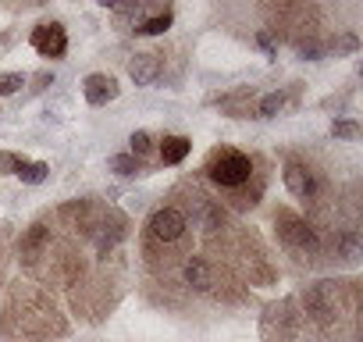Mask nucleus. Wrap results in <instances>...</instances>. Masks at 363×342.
Returning <instances> with one entry per match:
<instances>
[{
	"label": "nucleus",
	"instance_id": "18",
	"mask_svg": "<svg viewBox=\"0 0 363 342\" xmlns=\"http://www.w3.org/2000/svg\"><path fill=\"white\" fill-rule=\"evenodd\" d=\"M22 86H26V75H18V72H4V75H0V96H11Z\"/></svg>",
	"mask_w": 363,
	"mask_h": 342
},
{
	"label": "nucleus",
	"instance_id": "2",
	"mask_svg": "<svg viewBox=\"0 0 363 342\" xmlns=\"http://www.w3.org/2000/svg\"><path fill=\"white\" fill-rule=\"evenodd\" d=\"M278 221H281V225H278V228H281V239H285L292 250H299V253H310V257L320 250V243H317V232H313L306 221H299V218H292V214H281Z\"/></svg>",
	"mask_w": 363,
	"mask_h": 342
},
{
	"label": "nucleus",
	"instance_id": "1",
	"mask_svg": "<svg viewBox=\"0 0 363 342\" xmlns=\"http://www.w3.org/2000/svg\"><path fill=\"white\" fill-rule=\"evenodd\" d=\"M250 175H253V160L246 153H239V150H225L211 164V179L218 186H225V189H235V186L250 182Z\"/></svg>",
	"mask_w": 363,
	"mask_h": 342
},
{
	"label": "nucleus",
	"instance_id": "4",
	"mask_svg": "<svg viewBox=\"0 0 363 342\" xmlns=\"http://www.w3.org/2000/svg\"><path fill=\"white\" fill-rule=\"evenodd\" d=\"M189 225H186V214H182L178 207H160L153 218H150V232L157 236V239H164V243H174V239H182V232H186Z\"/></svg>",
	"mask_w": 363,
	"mask_h": 342
},
{
	"label": "nucleus",
	"instance_id": "5",
	"mask_svg": "<svg viewBox=\"0 0 363 342\" xmlns=\"http://www.w3.org/2000/svg\"><path fill=\"white\" fill-rule=\"evenodd\" d=\"M303 307H306V314H310L313 321H320V324H331V321H335V299H331V282H320V285L306 289V292H303Z\"/></svg>",
	"mask_w": 363,
	"mask_h": 342
},
{
	"label": "nucleus",
	"instance_id": "17",
	"mask_svg": "<svg viewBox=\"0 0 363 342\" xmlns=\"http://www.w3.org/2000/svg\"><path fill=\"white\" fill-rule=\"evenodd\" d=\"M128 146H132V157L139 160V157H146L153 150V139H150V132H132L128 136Z\"/></svg>",
	"mask_w": 363,
	"mask_h": 342
},
{
	"label": "nucleus",
	"instance_id": "20",
	"mask_svg": "<svg viewBox=\"0 0 363 342\" xmlns=\"http://www.w3.org/2000/svg\"><path fill=\"white\" fill-rule=\"evenodd\" d=\"M359 50V40L352 36V33H345V36H338V40H331V54L338 57V54H356Z\"/></svg>",
	"mask_w": 363,
	"mask_h": 342
},
{
	"label": "nucleus",
	"instance_id": "22",
	"mask_svg": "<svg viewBox=\"0 0 363 342\" xmlns=\"http://www.w3.org/2000/svg\"><path fill=\"white\" fill-rule=\"evenodd\" d=\"M18 167H22V157L18 153L0 150V171H4V175H18Z\"/></svg>",
	"mask_w": 363,
	"mask_h": 342
},
{
	"label": "nucleus",
	"instance_id": "14",
	"mask_svg": "<svg viewBox=\"0 0 363 342\" xmlns=\"http://www.w3.org/2000/svg\"><path fill=\"white\" fill-rule=\"evenodd\" d=\"M171 11H164V15H157V18H146V22H139V29L135 33H143V36H160V33H167L171 29Z\"/></svg>",
	"mask_w": 363,
	"mask_h": 342
},
{
	"label": "nucleus",
	"instance_id": "9",
	"mask_svg": "<svg viewBox=\"0 0 363 342\" xmlns=\"http://www.w3.org/2000/svg\"><path fill=\"white\" fill-rule=\"evenodd\" d=\"M189 150H193V143L186 136H167L164 146H160V160L164 164H182V160L189 157Z\"/></svg>",
	"mask_w": 363,
	"mask_h": 342
},
{
	"label": "nucleus",
	"instance_id": "10",
	"mask_svg": "<svg viewBox=\"0 0 363 342\" xmlns=\"http://www.w3.org/2000/svg\"><path fill=\"white\" fill-rule=\"evenodd\" d=\"M182 275H186V282H189V285H196V289H211V285H214V275H211L207 260H200V257H193Z\"/></svg>",
	"mask_w": 363,
	"mask_h": 342
},
{
	"label": "nucleus",
	"instance_id": "19",
	"mask_svg": "<svg viewBox=\"0 0 363 342\" xmlns=\"http://www.w3.org/2000/svg\"><path fill=\"white\" fill-rule=\"evenodd\" d=\"M331 136H335V139H359V125H356V121H349V118L331 121Z\"/></svg>",
	"mask_w": 363,
	"mask_h": 342
},
{
	"label": "nucleus",
	"instance_id": "11",
	"mask_svg": "<svg viewBox=\"0 0 363 342\" xmlns=\"http://www.w3.org/2000/svg\"><path fill=\"white\" fill-rule=\"evenodd\" d=\"M47 175H50V167H47L43 160H22V167H18V179H22V182H29V186L47 182Z\"/></svg>",
	"mask_w": 363,
	"mask_h": 342
},
{
	"label": "nucleus",
	"instance_id": "21",
	"mask_svg": "<svg viewBox=\"0 0 363 342\" xmlns=\"http://www.w3.org/2000/svg\"><path fill=\"white\" fill-rule=\"evenodd\" d=\"M296 50H299V57H303V61H324V54H328L317 40H303Z\"/></svg>",
	"mask_w": 363,
	"mask_h": 342
},
{
	"label": "nucleus",
	"instance_id": "6",
	"mask_svg": "<svg viewBox=\"0 0 363 342\" xmlns=\"http://www.w3.org/2000/svg\"><path fill=\"white\" fill-rule=\"evenodd\" d=\"M82 93H86V100H89L93 107H104V104L118 100L121 86H118L111 75H86V82H82Z\"/></svg>",
	"mask_w": 363,
	"mask_h": 342
},
{
	"label": "nucleus",
	"instance_id": "16",
	"mask_svg": "<svg viewBox=\"0 0 363 342\" xmlns=\"http://www.w3.org/2000/svg\"><path fill=\"white\" fill-rule=\"evenodd\" d=\"M47 236H50V232H47L43 225H33V228L26 232V239H22V253H36V250L47 243Z\"/></svg>",
	"mask_w": 363,
	"mask_h": 342
},
{
	"label": "nucleus",
	"instance_id": "3",
	"mask_svg": "<svg viewBox=\"0 0 363 342\" xmlns=\"http://www.w3.org/2000/svg\"><path fill=\"white\" fill-rule=\"evenodd\" d=\"M33 47L43 54V57H65L68 50V36H65V26L61 22H47V26H36L33 29Z\"/></svg>",
	"mask_w": 363,
	"mask_h": 342
},
{
	"label": "nucleus",
	"instance_id": "7",
	"mask_svg": "<svg viewBox=\"0 0 363 342\" xmlns=\"http://www.w3.org/2000/svg\"><path fill=\"white\" fill-rule=\"evenodd\" d=\"M285 186H289V193H292V197H303V200H310V197L317 193L313 171H310V167H303V164H296V160H289V164H285Z\"/></svg>",
	"mask_w": 363,
	"mask_h": 342
},
{
	"label": "nucleus",
	"instance_id": "12",
	"mask_svg": "<svg viewBox=\"0 0 363 342\" xmlns=\"http://www.w3.org/2000/svg\"><path fill=\"white\" fill-rule=\"evenodd\" d=\"M335 250H338V257H345V260H356V257H359V236H356L352 228L338 232V236H335Z\"/></svg>",
	"mask_w": 363,
	"mask_h": 342
},
{
	"label": "nucleus",
	"instance_id": "15",
	"mask_svg": "<svg viewBox=\"0 0 363 342\" xmlns=\"http://www.w3.org/2000/svg\"><path fill=\"white\" fill-rule=\"evenodd\" d=\"M281 107H285V93L278 89V93H267V96L260 100V107H257V114H260V118H274V114H278Z\"/></svg>",
	"mask_w": 363,
	"mask_h": 342
},
{
	"label": "nucleus",
	"instance_id": "13",
	"mask_svg": "<svg viewBox=\"0 0 363 342\" xmlns=\"http://www.w3.org/2000/svg\"><path fill=\"white\" fill-rule=\"evenodd\" d=\"M111 171H118V175H125V179H132V175H139V160L132 157V153H114L111 157Z\"/></svg>",
	"mask_w": 363,
	"mask_h": 342
},
{
	"label": "nucleus",
	"instance_id": "23",
	"mask_svg": "<svg viewBox=\"0 0 363 342\" xmlns=\"http://www.w3.org/2000/svg\"><path fill=\"white\" fill-rule=\"evenodd\" d=\"M257 43H260V47H264V50H267L271 57H278V50H274V40H271L267 33H260V36H257Z\"/></svg>",
	"mask_w": 363,
	"mask_h": 342
},
{
	"label": "nucleus",
	"instance_id": "8",
	"mask_svg": "<svg viewBox=\"0 0 363 342\" xmlns=\"http://www.w3.org/2000/svg\"><path fill=\"white\" fill-rule=\"evenodd\" d=\"M128 75H132L135 86H150V82L160 75V61H157V54H135V57L128 61Z\"/></svg>",
	"mask_w": 363,
	"mask_h": 342
}]
</instances>
